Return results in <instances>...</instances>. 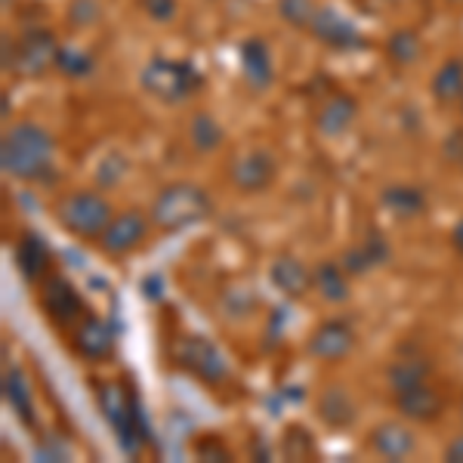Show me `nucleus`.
I'll return each instance as SVG.
<instances>
[{"label":"nucleus","instance_id":"obj_10","mask_svg":"<svg viewBox=\"0 0 463 463\" xmlns=\"http://www.w3.org/2000/svg\"><path fill=\"white\" fill-rule=\"evenodd\" d=\"M353 346H355V331H353V325L343 318L321 321L316 331H312L309 343H306L309 355L321 358V362H340V358H346L353 353Z\"/></svg>","mask_w":463,"mask_h":463},{"label":"nucleus","instance_id":"obj_3","mask_svg":"<svg viewBox=\"0 0 463 463\" xmlns=\"http://www.w3.org/2000/svg\"><path fill=\"white\" fill-rule=\"evenodd\" d=\"M204 78L201 71L195 69L192 62L185 59H167V56H158L143 69V87L155 99L161 102H183L189 99L195 90H201Z\"/></svg>","mask_w":463,"mask_h":463},{"label":"nucleus","instance_id":"obj_28","mask_svg":"<svg viewBox=\"0 0 463 463\" xmlns=\"http://www.w3.org/2000/svg\"><path fill=\"white\" fill-rule=\"evenodd\" d=\"M430 377V364L423 358H405V362H395L390 368V383L392 390H402V386L411 383H423Z\"/></svg>","mask_w":463,"mask_h":463},{"label":"nucleus","instance_id":"obj_34","mask_svg":"<svg viewBox=\"0 0 463 463\" xmlns=\"http://www.w3.org/2000/svg\"><path fill=\"white\" fill-rule=\"evenodd\" d=\"M445 155H448V158H451L454 164H463V133H454V137L448 139Z\"/></svg>","mask_w":463,"mask_h":463},{"label":"nucleus","instance_id":"obj_33","mask_svg":"<svg viewBox=\"0 0 463 463\" xmlns=\"http://www.w3.org/2000/svg\"><path fill=\"white\" fill-rule=\"evenodd\" d=\"M195 454L198 458H213V460H229L232 458L229 448L220 445L216 439H201V442L195 445Z\"/></svg>","mask_w":463,"mask_h":463},{"label":"nucleus","instance_id":"obj_29","mask_svg":"<svg viewBox=\"0 0 463 463\" xmlns=\"http://www.w3.org/2000/svg\"><path fill=\"white\" fill-rule=\"evenodd\" d=\"M386 53H390L399 65H411V62H417V56H420V41H417L414 32H395V34H390V41H386Z\"/></svg>","mask_w":463,"mask_h":463},{"label":"nucleus","instance_id":"obj_6","mask_svg":"<svg viewBox=\"0 0 463 463\" xmlns=\"http://www.w3.org/2000/svg\"><path fill=\"white\" fill-rule=\"evenodd\" d=\"M176 362H179V368L189 371L192 377L207 386L226 380V371H229L220 349H216L211 340L198 337V334H189V337H183L176 343Z\"/></svg>","mask_w":463,"mask_h":463},{"label":"nucleus","instance_id":"obj_21","mask_svg":"<svg viewBox=\"0 0 463 463\" xmlns=\"http://www.w3.org/2000/svg\"><path fill=\"white\" fill-rule=\"evenodd\" d=\"M386 257H390L386 241L377 235V232H371V238H364L358 248H349L343 253V269H346V275H364L374 266L386 263Z\"/></svg>","mask_w":463,"mask_h":463},{"label":"nucleus","instance_id":"obj_1","mask_svg":"<svg viewBox=\"0 0 463 463\" xmlns=\"http://www.w3.org/2000/svg\"><path fill=\"white\" fill-rule=\"evenodd\" d=\"M0 167L22 183L47 179L53 170V137L32 121L13 124L0 143Z\"/></svg>","mask_w":463,"mask_h":463},{"label":"nucleus","instance_id":"obj_13","mask_svg":"<svg viewBox=\"0 0 463 463\" xmlns=\"http://www.w3.org/2000/svg\"><path fill=\"white\" fill-rule=\"evenodd\" d=\"M395 408H399V414L408 417V420L430 423L442 414V395L423 380V383H411V386L395 390Z\"/></svg>","mask_w":463,"mask_h":463},{"label":"nucleus","instance_id":"obj_14","mask_svg":"<svg viewBox=\"0 0 463 463\" xmlns=\"http://www.w3.org/2000/svg\"><path fill=\"white\" fill-rule=\"evenodd\" d=\"M371 448L386 460H405L408 454H414L417 448V439L405 423L399 420H386V423H377L371 430Z\"/></svg>","mask_w":463,"mask_h":463},{"label":"nucleus","instance_id":"obj_31","mask_svg":"<svg viewBox=\"0 0 463 463\" xmlns=\"http://www.w3.org/2000/svg\"><path fill=\"white\" fill-rule=\"evenodd\" d=\"M316 454L312 436L303 427H288L285 432V458L288 460H309Z\"/></svg>","mask_w":463,"mask_h":463},{"label":"nucleus","instance_id":"obj_26","mask_svg":"<svg viewBox=\"0 0 463 463\" xmlns=\"http://www.w3.org/2000/svg\"><path fill=\"white\" fill-rule=\"evenodd\" d=\"M4 392H6V402L13 405V411L22 417L25 423H32V386H28V380L22 377L19 368L6 371L4 377Z\"/></svg>","mask_w":463,"mask_h":463},{"label":"nucleus","instance_id":"obj_41","mask_svg":"<svg viewBox=\"0 0 463 463\" xmlns=\"http://www.w3.org/2000/svg\"><path fill=\"white\" fill-rule=\"evenodd\" d=\"M460 102H463V99H460Z\"/></svg>","mask_w":463,"mask_h":463},{"label":"nucleus","instance_id":"obj_23","mask_svg":"<svg viewBox=\"0 0 463 463\" xmlns=\"http://www.w3.org/2000/svg\"><path fill=\"white\" fill-rule=\"evenodd\" d=\"M316 290L325 297L327 303H346L349 300V281H346V269L343 263H334V260H325V263L316 266Z\"/></svg>","mask_w":463,"mask_h":463},{"label":"nucleus","instance_id":"obj_40","mask_svg":"<svg viewBox=\"0 0 463 463\" xmlns=\"http://www.w3.org/2000/svg\"><path fill=\"white\" fill-rule=\"evenodd\" d=\"M460 408H463V405H460Z\"/></svg>","mask_w":463,"mask_h":463},{"label":"nucleus","instance_id":"obj_30","mask_svg":"<svg viewBox=\"0 0 463 463\" xmlns=\"http://www.w3.org/2000/svg\"><path fill=\"white\" fill-rule=\"evenodd\" d=\"M56 69L69 78H87L93 71V59L80 50H71V47H59V56H56Z\"/></svg>","mask_w":463,"mask_h":463},{"label":"nucleus","instance_id":"obj_36","mask_svg":"<svg viewBox=\"0 0 463 463\" xmlns=\"http://www.w3.org/2000/svg\"><path fill=\"white\" fill-rule=\"evenodd\" d=\"M451 244H454V250L463 253V220H458V226L451 229Z\"/></svg>","mask_w":463,"mask_h":463},{"label":"nucleus","instance_id":"obj_24","mask_svg":"<svg viewBox=\"0 0 463 463\" xmlns=\"http://www.w3.org/2000/svg\"><path fill=\"white\" fill-rule=\"evenodd\" d=\"M432 96L445 106L463 99V59H448L445 65H439V71L432 74Z\"/></svg>","mask_w":463,"mask_h":463},{"label":"nucleus","instance_id":"obj_37","mask_svg":"<svg viewBox=\"0 0 463 463\" xmlns=\"http://www.w3.org/2000/svg\"><path fill=\"white\" fill-rule=\"evenodd\" d=\"M4 118H10V96L4 93Z\"/></svg>","mask_w":463,"mask_h":463},{"label":"nucleus","instance_id":"obj_27","mask_svg":"<svg viewBox=\"0 0 463 463\" xmlns=\"http://www.w3.org/2000/svg\"><path fill=\"white\" fill-rule=\"evenodd\" d=\"M279 16L285 19L290 28L309 32L312 22L318 16V4L316 0H279Z\"/></svg>","mask_w":463,"mask_h":463},{"label":"nucleus","instance_id":"obj_16","mask_svg":"<svg viewBox=\"0 0 463 463\" xmlns=\"http://www.w3.org/2000/svg\"><path fill=\"white\" fill-rule=\"evenodd\" d=\"M16 266H19L22 279L32 281V285H37V281L47 279V272H50V248L43 244L41 235H34V232H25V235L19 238V244H16Z\"/></svg>","mask_w":463,"mask_h":463},{"label":"nucleus","instance_id":"obj_38","mask_svg":"<svg viewBox=\"0 0 463 463\" xmlns=\"http://www.w3.org/2000/svg\"><path fill=\"white\" fill-rule=\"evenodd\" d=\"M448 4H454V6H460V4H463V0H448Z\"/></svg>","mask_w":463,"mask_h":463},{"label":"nucleus","instance_id":"obj_2","mask_svg":"<svg viewBox=\"0 0 463 463\" xmlns=\"http://www.w3.org/2000/svg\"><path fill=\"white\" fill-rule=\"evenodd\" d=\"M213 201L201 185L192 183H170L152 201V222L161 232H183L189 226L211 220Z\"/></svg>","mask_w":463,"mask_h":463},{"label":"nucleus","instance_id":"obj_19","mask_svg":"<svg viewBox=\"0 0 463 463\" xmlns=\"http://www.w3.org/2000/svg\"><path fill=\"white\" fill-rule=\"evenodd\" d=\"M355 115H358V102L353 96L334 93L331 99L316 111V127L325 137H340V133H346L349 127H353Z\"/></svg>","mask_w":463,"mask_h":463},{"label":"nucleus","instance_id":"obj_20","mask_svg":"<svg viewBox=\"0 0 463 463\" xmlns=\"http://www.w3.org/2000/svg\"><path fill=\"white\" fill-rule=\"evenodd\" d=\"M316 411H318V417L331 430H346V427H353V420H355V402H353V395H349L337 383L327 386V390L318 395Z\"/></svg>","mask_w":463,"mask_h":463},{"label":"nucleus","instance_id":"obj_18","mask_svg":"<svg viewBox=\"0 0 463 463\" xmlns=\"http://www.w3.org/2000/svg\"><path fill=\"white\" fill-rule=\"evenodd\" d=\"M269 279L272 285L281 290L285 297H303L306 290L316 288V275L306 269L297 257H279L269 269Z\"/></svg>","mask_w":463,"mask_h":463},{"label":"nucleus","instance_id":"obj_22","mask_svg":"<svg viewBox=\"0 0 463 463\" xmlns=\"http://www.w3.org/2000/svg\"><path fill=\"white\" fill-rule=\"evenodd\" d=\"M380 204L392 216H399V220H408V216L427 211V195H423L417 185H390V189H383V195H380Z\"/></svg>","mask_w":463,"mask_h":463},{"label":"nucleus","instance_id":"obj_15","mask_svg":"<svg viewBox=\"0 0 463 463\" xmlns=\"http://www.w3.org/2000/svg\"><path fill=\"white\" fill-rule=\"evenodd\" d=\"M74 349L84 358L99 362V358H106L111 349H115V331H111L109 321L87 316L78 325V331H74Z\"/></svg>","mask_w":463,"mask_h":463},{"label":"nucleus","instance_id":"obj_25","mask_svg":"<svg viewBox=\"0 0 463 463\" xmlns=\"http://www.w3.org/2000/svg\"><path fill=\"white\" fill-rule=\"evenodd\" d=\"M189 139L198 152H213V148H220V143H222V127L213 115L198 111V115L189 121Z\"/></svg>","mask_w":463,"mask_h":463},{"label":"nucleus","instance_id":"obj_35","mask_svg":"<svg viewBox=\"0 0 463 463\" xmlns=\"http://www.w3.org/2000/svg\"><path fill=\"white\" fill-rule=\"evenodd\" d=\"M445 460H451V463H463V436L458 439H451L445 448Z\"/></svg>","mask_w":463,"mask_h":463},{"label":"nucleus","instance_id":"obj_32","mask_svg":"<svg viewBox=\"0 0 463 463\" xmlns=\"http://www.w3.org/2000/svg\"><path fill=\"white\" fill-rule=\"evenodd\" d=\"M143 10L155 22H170L176 16V0H143Z\"/></svg>","mask_w":463,"mask_h":463},{"label":"nucleus","instance_id":"obj_9","mask_svg":"<svg viewBox=\"0 0 463 463\" xmlns=\"http://www.w3.org/2000/svg\"><path fill=\"white\" fill-rule=\"evenodd\" d=\"M41 303H43V309H47V316L62 327L80 325V321L87 318V309H84L80 294L71 288V281L59 279V275L41 281Z\"/></svg>","mask_w":463,"mask_h":463},{"label":"nucleus","instance_id":"obj_8","mask_svg":"<svg viewBox=\"0 0 463 463\" xmlns=\"http://www.w3.org/2000/svg\"><path fill=\"white\" fill-rule=\"evenodd\" d=\"M279 176V164L269 152H260V148H250V152L238 155L229 167V179L238 192L244 195H257V192H266L269 185Z\"/></svg>","mask_w":463,"mask_h":463},{"label":"nucleus","instance_id":"obj_17","mask_svg":"<svg viewBox=\"0 0 463 463\" xmlns=\"http://www.w3.org/2000/svg\"><path fill=\"white\" fill-rule=\"evenodd\" d=\"M241 74L253 90H266L272 84L275 71H272V56L263 37H248L241 43Z\"/></svg>","mask_w":463,"mask_h":463},{"label":"nucleus","instance_id":"obj_12","mask_svg":"<svg viewBox=\"0 0 463 463\" xmlns=\"http://www.w3.org/2000/svg\"><path fill=\"white\" fill-rule=\"evenodd\" d=\"M312 34L318 37L321 43L334 50H362L364 47V34L349 22L346 16H340L337 10H327V6H318V16L309 28Z\"/></svg>","mask_w":463,"mask_h":463},{"label":"nucleus","instance_id":"obj_5","mask_svg":"<svg viewBox=\"0 0 463 463\" xmlns=\"http://www.w3.org/2000/svg\"><path fill=\"white\" fill-rule=\"evenodd\" d=\"M99 405H102V414L106 420L115 427L118 432V442L127 454H137L139 451V442H143V427H139V408H137V399L130 392H124L121 386H102L99 392Z\"/></svg>","mask_w":463,"mask_h":463},{"label":"nucleus","instance_id":"obj_4","mask_svg":"<svg viewBox=\"0 0 463 463\" xmlns=\"http://www.w3.org/2000/svg\"><path fill=\"white\" fill-rule=\"evenodd\" d=\"M56 220L74 238H99L111 222V204L99 192H71L56 204Z\"/></svg>","mask_w":463,"mask_h":463},{"label":"nucleus","instance_id":"obj_39","mask_svg":"<svg viewBox=\"0 0 463 463\" xmlns=\"http://www.w3.org/2000/svg\"><path fill=\"white\" fill-rule=\"evenodd\" d=\"M4 4H10V0H4Z\"/></svg>","mask_w":463,"mask_h":463},{"label":"nucleus","instance_id":"obj_7","mask_svg":"<svg viewBox=\"0 0 463 463\" xmlns=\"http://www.w3.org/2000/svg\"><path fill=\"white\" fill-rule=\"evenodd\" d=\"M59 43L50 32H25L16 41V59L13 71L22 78H41L43 71L56 69Z\"/></svg>","mask_w":463,"mask_h":463},{"label":"nucleus","instance_id":"obj_11","mask_svg":"<svg viewBox=\"0 0 463 463\" xmlns=\"http://www.w3.org/2000/svg\"><path fill=\"white\" fill-rule=\"evenodd\" d=\"M146 232H148V222L143 213L124 211V213L111 216L106 232L99 235V244H102V250L111 253V257H124V253H130L133 248L143 244Z\"/></svg>","mask_w":463,"mask_h":463}]
</instances>
